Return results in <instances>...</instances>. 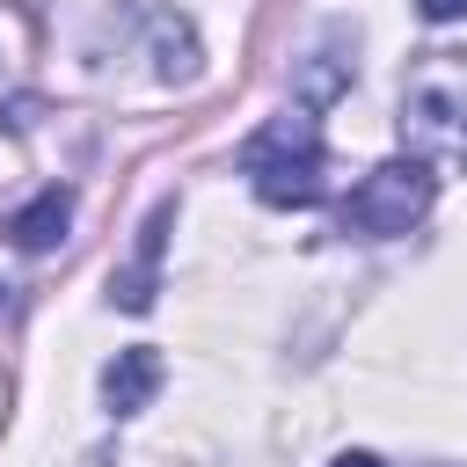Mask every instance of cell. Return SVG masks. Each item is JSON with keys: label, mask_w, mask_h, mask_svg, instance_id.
<instances>
[{"label": "cell", "mask_w": 467, "mask_h": 467, "mask_svg": "<svg viewBox=\"0 0 467 467\" xmlns=\"http://www.w3.org/2000/svg\"><path fill=\"white\" fill-rule=\"evenodd\" d=\"M328 467H387V460H379V452H336Z\"/></svg>", "instance_id": "30bf717a"}, {"label": "cell", "mask_w": 467, "mask_h": 467, "mask_svg": "<svg viewBox=\"0 0 467 467\" xmlns=\"http://www.w3.org/2000/svg\"><path fill=\"white\" fill-rule=\"evenodd\" d=\"M431 197H438L431 161H416V153L379 161V168H365V182L343 197V234H358V241H394V234H409V226L431 212Z\"/></svg>", "instance_id": "7a4b0ae2"}, {"label": "cell", "mask_w": 467, "mask_h": 467, "mask_svg": "<svg viewBox=\"0 0 467 467\" xmlns=\"http://www.w3.org/2000/svg\"><path fill=\"white\" fill-rule=\"evenodd\" d=\"M161 379H168V365H161V350H117L109 365H102V409L109 416H139V409H153V394H161Z\"/></svg>", "instance_id": "5b68a950"}, {"label": "cell", "mask_w": 467, "mask_h": 467, "mask_svg": "<svg viewBox=\"0 0 467 467\" xmlns=\"http://www.w3.org/2000/svg\"><path fill=\"white\" fill-rule=\"evenodd\" d=\"M153 73H161L168 88L197 80V29H190L182 15H153Z\"/></svg>", "instance_id": "52a82bcc"}, {"label": "cell", "mask_w": 467, "mask_h": 467, "mask_svg": "<svg viewBox=\"0 0 467 467\" xmlns=\"http://www.w3.org/2000/svg\"><path fill=\"white\" fill-rule=\"evenodd\" d=\"M299 109H328L343 88H350V58H336V51H314L306 66H299Z\"/></svg>", "instance_id": "ba28073f"}, {"label": "cell", "mask_w": 467, "mask_h": 467, "mask_svg": "<svg viewBox=\"0 0 467 467\" xmlns=\"http://www.w3.org/2000/svg\"><path fill=\"white\" fill-rule=\"evenodd\" d=\"M401 139L416 161H445V168H467V88H416L401 102Z\"/></svg>", "instance_id": "3957f363"}, {"label": "cell", "mask_w": 467, "mask_h": 467, "mask_svg": "<svg viewBox=\"0 0 467 467\" xmlns=\"http://www.w3.org/2000/svg\"><path fill=\"white\" fill-rule=\"evenodd\" d=\"M168 226H175V197H161V204L146 212L131 270L109 277V306H124V314H146V306H153V292H161V255H168Z\"/></svg>", "instance_id": "277c9868"}, {"label": "cell", "mask_w": 467, "mask_h": 467, "mask_svg": "<svg viewBox=\"0 0 467 467\" xmlns=\"http://www.w3.org/2000/svg\"><path fill=\"white\" fill-rule=\"evenodd\" d=\"M66 226H73V190L66 182H51V190H36L15 219H7V234H15V248H29V255H44V248H58L66 241Z\"/></svg>", "instance_id": "8992f818"}, {"label": "cell", "mask_w": 467, "mask_h": 467, "mask_svg": "<svg viewBox=\"0 0 467 467\" xmlns=\"http://www.w3.org/2000/svg\"><path fill=\"white\" fill-rule=\"evenodd\" d=\"M241 175L255 182V197L270 212H306L328 197V153H321V124L314 109H285L270 117L255 139H241Z\"/></svg>", "instance_id": "6da1fadb"}, {"label": "cell", "mask_w": 467, "mask_h": 467, "mask_svg": "<svg viewBox=\"0 0 467 467\" xmlns=\"http://www.w3.org/2000/svg\"><path fill=\"white\" fill-rule=\"evenodd\" d=\"M416 15H423V22H460L467 0H416Z\"/></svg>", "instance_id": "9c48e42d"}]
</instances>
